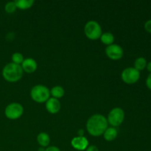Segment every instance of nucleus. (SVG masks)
<instances>
[{
    "label": "nucleus",
    "mask_w": 151,
    "mask_h": 151,
    "mask_svg": "<svg viewBox=\"0 0 151 151\" xmlns=\"http://www.w3.org/2000/svg\"><path fill=\"white\" fill-rule=\"evenodd\" d=\"M107 118L102 114H94L88 118L86 128L88 134L93 137H100L104 134L108 128Z\"/></svg>",
    "instance_id": "f257e3e1"
},
{
    "label": "nucleus",
    "mask_w": 151,
    "mask_h": 151,
    "mask_svg": "<svg viewBox=\"0 0 151 151\" xmlns=\"http://www.w3.org/2000/svg\"><path fill=\"white\" fill-rule=\"evenodd\" d=\"M23 69L21 65L16 63H8L2 69V76L8 82H16L23 76Z\"/></svg>",
    "instance_id": "f03ea898"
},
{
    "label": "nucleus",
    "mask_w": 151,
    "mask_h": 151,
    "mask_svg": "<svg viewBox=\"0 0 151 151\" xmlns=\"http://www.w3.org/2000/svg\"><path fill=\"white\" fill-rule=\"evenodd\" d=\"M30 96L36 103H46L50 98V90L44 85H36L31 89Z\"/></svg>",
    "instance_id": "7ed1b4c3"
},
{
    "label": "nucleus",
    "mask_w": 151,
    "mask_h": 151,
    "mask_svg": "<svg viewBox=\"0 0 151 151\" xmlns=\"http://www.w3.org/2000/svg\"><path fill=\"white\" fill-rule=\"evenodd\" d=\"M84 32L86 36L91 40H97L100 38L102 32V28L100 24L96 21H89L84 27Z\"/></svg>",
    "instance_id": "20e7f679"
},
{
    "label": "nucleus",
    "mask_w": 151,
    "mask_h": 151,
    "mask_svg": "<svg viewBox=\"0 0 151 151\" xmlns=\"http://www.w3.org/2000/svg\"><path fill=\"white\" fill-rule=\"evenodd\" d=\"M125 119V112L121 108H114L109 112L107 117L108 123L112 127H118L123 122Z\"/></svg>",
    "instance_id": "39448f33"
},
{
    "label": "nucleus",
    "mask_w": 151,
    "mask_h": 151,
    "mask_svg": "<svg viewBox=\"0 0 151 151\" xmlns=\"http://www.w3.org/2000/svg\"><path fill=\"white\" fill-rule=\"evenodd\" d=\"M24 113V108L19 103H12L7 105L4 110L6 117L10 119H17L22 116Z\"/></svg>",
    "instance_id": "423d86ee"
},
{
    "label": "nucleus",
    "mask_w": 151,
    "mask_h": 151,
    "mask_svg": "<svg viewBox=\"0 0 151 151\" xmlns=\"http://www.w3.org/2000/svg\"><path fill=\"white\" fill-rule=\"evenodd\" d=\"M122 80L127 84H134L139 80L140 72L134 67H128L121 74Z\"/></svg>",
    "instance_id": "0eeeda50"
},
{
    "label": "nucleus",
    "mask_w": 151,
    "mask_h": 151,
    "mask_svg": "<svg viewBox=\"0 0 151 151\" xmlns=\"http://www.w3.org/2000/svg\"><path fill=\"white\" fill-rule=\"evenodd\" d=\"M106 53L109 58L116 60L122 58L124 55V51L121 46L113 44L107 46L106 48Z\"/></svg>",
    "instance_id": "6e6552de"
},
{
    "label": "nucleus",
    "mask_w": 151,
    "mask_h": 151,
    "mask_svg": "<svg viewBox=\"0 0 151 151\" xmlns=\"http://www.w3.org/2000/svg\"><path fill=\"white\" fill-rule=\"evenodd\" d=\"M72 147L78 150H85L88 146V141L85 137H76L71 142Z\"/></svg>",
    "instance_id": "1a4fd4ad"
},
{
    "label": "nucleus",
    "mask_w": 151,
    "mask_h": 151,
    "mask_svg": "<svg viewBox=\"0 0 151 151\" xmlns=\"http://www.w3.org/2000/svg\"><path fill=\"white\" fill-rule=\"evenodd\" d=\"M46 109L50 114H57L60 109V101L54 97H50L46 102Z\"/></svg>",
    "instance_id": "9d476101"
},
{
    "label": "nucleus",
    "mask_w": 151,
    "mask_h": 151,
    "mask_svg": "<svg viewBox=\"0 0 151 151\" xmlns=\"http://www.w3.org/2000/svg\"><path fill=\"white\" fill-rule=\"evenodd\" d=\"M21 66H22L23 71H24L27 73H33L37 69L38 65H37L36 61L33 58H27L24 60Z\"/></svg>",
    "instance_id": "9b49d317"
},
{
    "label": "nucleus",
    "mask_w": 151,
    "mask_h": 151,
    "mask_svg": "<svg viewBox=\"0 0 151 151\" xmlns=\"http://www.w3.org/2000/svg\"><path fill=\"white\" fill-rule=\"evenodd\" d=\"M37 142L41 147H49V145L50 143V137L47 133H40L37 136Z\"/></svg>",
    "instance_id": "f8f14e48"
},
{
    "label": "nucleus",
    "mask_w": 151,
    "mask_h": 151,
    "mask_svg": "<svg viewBox=\"0 0 151 151\" xmlns=\"http://www.w3.org/2000/svg\"><path fill=\"white\" fill-rule=\"evenodd\" d=\"M103 135L106 141L111 142L116 139V136H117V131L114 127H110V128H107Z\"/></svg>",
    "instance_id": "ddd939ff"
},
{
    "label": "nucleus",
    "mask_w": 151,
    "mask_h": 151,
    "mask_svg": "<svg viewBox=\"0 0 151 151\" xmlns=\"http://www.w3.org/2000/svg\"><path fill=\"white\" fill-rule=\"evenodd\" d=\"M16 7L22 10H27L33 5L35 1L33 0H16L14 1Z\"/></svg>",
    "instance_id": "4468645a"
},
{
    "label": "nucleus",
    "mask_w": 151,
    "mask_h": 151,
    "mask_svg": "<svg viewBox=\"0 0 151 151\" xmlns=\"http://www.w3.org/2000/svg\"><path fill=\"white\" fill-rule=\"evenodd\" d=\"M100 38L101 40L102 43L107 46L113 44L114 41V36L111 32H106L102 34Z\"/></svg>",
    "instance_id": "2eb2a0df"
},
{
    "label": "nucleus",
    "mask_w": 151,
    "mask_h": 151,
    "mask_svg": "<svg viewBox=\"0 0 151 151\" xmlns=\"http://www.w3.org/2000/svg\"><path fill=\"white\" fill-rule=\"evenodd\" d=\"M64 89L60 86H55L50 90V94H52V97L58 100L59 98H61L64 95Z\"/></svg>",
    "instance_id": "dca6fc26"
},
{
    "label": "nucleus",
    "mask_w": 151,
    "mask_h": 151,
    "mask_svg": "<svg viewBox=\"0 0 151 151\" xmlns=\"http://www.w3.org/2000/svg\"><path fill=\"white\" fill-rule=\"evenodd\" d=\"M147 60L144 57H139L137 58V59L134 61V66L136 69H137L138 71H142L143 69H145L146 68V66H147Z\"/></svg>",
    "instance_id": "f3484780"
},
{
    "label": "nucleus",
    "mask_w": 151,
    "mask_h": 151,
    "mask_svg": "<svg viewBox=\"0 0 151 151\" xmlns=\"http://www.w3.org/2000/svg\"><path fill=\"white\" fill-rule=\"evenodd\" d=\"M24 58L23 55L21 54L20 52H15L13 53V55H12V60H13V63H16V64H22V62L24 61Z\"/></svg>",
    "instance_id": "a211bd4d"
},
{
    "label": "nucleus",
    "mask_w": 151,
    "mask_h": 151,
    "mask_svg": "<svg viewBox=\"0 0 151 151\" xmlns=\"http://www.w3.org/2000/svg\"><path fill=\"white\" fill-rule=\"evenodd\" d=\"M16 5L14 1H9L4 6V10L7 13H13L16 11Z\"/></svg>",
    "instance_id": "6ab92c4d"
},
{
    "label": "nucleus",
    "mask_w": 151,
    "mask_h": 151,
    "mask_svg": "<svg viewBox=\"0 0 151 151\" xmlns=\"http://www.w3.org/2000/svg\"><path fill=\"white\" fill-rule=\"evenodd\" d=\"M144 27H145V29L147 32L151 33V19H149V20H147V22L145 23Z\"/></svg>",
    "instance_id": "aec40b11"
},
{
    "label": "nucleus",
    "mask_w": 151,
    "mask_h": 151,
    "mask_svg": "<svg viewBox=\"0 0 151 151\" xmlns=\"http://www.w3.org/2000/svg\"><path fill=\"white\" fill-rule=\"evenodd\" d=\"M146 86L149 89L151 90V73H150L146 79Z\"/></svg>",
    "instance_id": "412c9836"
},
{
    "label": "nucleus",
    "mask_w": 151,
    "mask_h": 151,
    "mask_svg": "<svg viewBox=\"0 0 151 151\" xmlns=\"http://www.w3.org/2000/svg\"><path fill=\"white\" fill-rule=\"evenodd\" d=\"M86 151H99V149L95 145H88V147L86 149Z\"/></svg>",
    "instance_id": "4be33fe9"
},
{
    "label": "nucleus",
    "mask_w": 151,
    "mask_h": 151,
    "mask_svg": "<svg viewBox=\"0 0 151 151\" xmlns=\"http://www.w3.org/2000/svg\"><path fill=\"white\" fill-rule=\"evenodd\" d=\"M45 151H60V150L56 146H49L46 148Z\"/></svg>",
    "instance_id": "5701e85b"
},
{
    "label": "nucleus",
    "mask_w": 151,
    "mask_h": 151,
    "mask_svg": "<svg viewBox=\"0 0 151 151\" xmlns=\"http://www.w3.org/2000/svg\"><path fill=\"white\" fill-rule=\"evenodd\" d=\"M84 130L80 129L78 131V137H84Z\"/></svg>",
    "instance_id": "b1692460"
},
{
    "label": "nucleus",
    "mask_w": 151,
    "mask_h": 151,
    "mask_svg": "<svg viewBox=\"0 0 151 151\" xmlns=\"http://www.w3.org/2000/svg\"><path fill=\"white\" fill-rule=\"evenodd\" d=\"M146 69H147V70L150 73H151V61L148 62V63H147V66H146Z\"/></svg>",
    "instance_id": "393cba45"
},
{
    "label": "nucleus",
    "mask_w": 151,
    "mask_h": 151,
    "mask_svg": "<svg viewBox=\"0 0 151 151\" xmlns=\"http://www.w3.org/2000/svg\"><path fill=\"white\" fill-rule=\"evenodd\" d=\"M45 150H46L45 147H39V148H38V151H45Z\"/></svg>",
    "instance_id": "a878e982"
}]
</instances>
